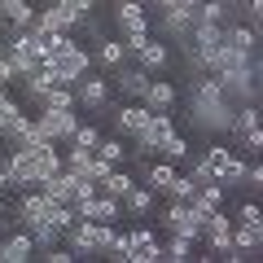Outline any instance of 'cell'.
Instances as JSON below:
<instances>
[{"mask_svg": "<svg viewBox=\"0 0 263 263\" xmlns=\"http://www.w3.org/2000/svg\"><path fill=\"white\" fill-rule=\"evenodd\" d=\"M149 105L145 101H136V105H119V110H114V127L123 132V136H136V132L145 127V123H149Z\"/></svg>", "mask_w": 263, "mask_h": 263, "instance_id": "cell-14", "label": "cell"}, {"mask_svg": "<svg viewBox=\"0 0 263 263\" xmlns=\"http://www.w3.org/2000/svg\"><path fill=\"white\" fill-rule=\"evenodd\" d=\"M48 202L40 189H18V206H13V219H18L22 228H35V224H44L48 219Z\"/></svg>", "mask_w": 263, "mask_h": 263, "instance_id": "cell-7", "label": "cell"}, {"mask_svg": "<svg viewBox=\"0 0 263 263\" xmlns=\"http://www.w3.org/2000/svg\"><path fill=\"white\" fill-rule=\"evenodd\" d=\"M193 176H180V171H176V180H171V184H167V197H171V202H189V197H193Z\"/></svg>", "mask_w": 263, "mask_h": 263, "instance_id": "cell-35", "label": "cell"}, {"mask_svg": "<svg viewBox=\"0 0 263 263\" xmlns=\"http://www.w3.org/2000/svg\"><path fill=\"white\" fill-rule=\"evenodd\" d=\"M31 132H35V123H31V114H27V110H18V114H13L9 123H5V127H0V136H5L9 145H22V141L31 136Z\"/></svg>", "mask_w": 263, "mask_h": 263, "instance_id": "cell-24", "label": "cell"}, {"mask_svg": "<svg viewBox=\"0 0 263 263\" xmlns=\"http://www.w3.org/2000/svg\"><path fill=\"white\" fill-rule=\"evenodd\" d=\"M18 110H22V105L13 101V97L5 92V88H0V127H5V123H9V119H13V114H18Z\"/></svg>", "mask_w": 263, "mask_h": 263, "instance_id": "cell-40", "label": "cell"}, {"mask_svg": "<svg viewBox=\"0 0 263 263\" xmlns=\"http://www.w3.org/2000/svg\"><path fill=\"white\" fill-rule=\"evenodd\" d=\"M97 141H101V132H97L92 123H79V127L70 132V141H66V145H79V149H97Z\"/></svg>", "mask_w": 263, "mask_h": 263, "instance_id": "cell-32", "label": "cell"}, {"mask_svg": "<svg viewBox=\"0 0 263 263\" xmlns=\"http://www.w3.org/2000/svg\"><path fill=\"white\" fill-rule=\"evenodd\" d=\"M219 5H228V9H237V13H241V0H219Z\"/></svg>", "mask_w": 263, "mask_h": 263, "instance_id": "cell-44", "label": "cell"}, {"mask_svg": "<svg viewBox=\"0 0 263 263\" xmlns=\"http://www.w3.org/2000/svg\"><path fill=\"white\" fill-rule=\"evenodd\" d=\"M114 79H119V92L136 97V101H141L145 88H149V70H145V66H114Z\"/></svg>", "mask_w": 263, "mask_h": 263, "instance_id": "cell-13", "label": "cell"}, {"mask_svg": "<svg viewBox=\"0 0 263 263\" xmlns=\"http://www.w3.org/2000/svg\"><path fill=\"white\" fill-rule=\"evenodd\" d=\"M44 66L53 70L57 84H70V88H75L79 79L92 70V53H88V48H79V44H70V48H62V53H53Z\"/></svg>", "mask_w": 263, "mask_h": 263, "instance_id": "cell-4", "label": "cell"}, {"mask_svg": "<svg viewBox=\"0 0 263 263\" xmlns=\"http://www.w3.org/2000/svg\"><path fill=\"white\" fill-rule=\"evenodd\" d=\"M57 9H66L70 18H79V22H88L92 18V9H97V0H53Z\"/></svg>", "mask_w": 263, "mask_h": 263, "instance_id": "cell-33", "label": "cell"}, {"mask_svg": "<svg viewBox=\"0 0 263 263\" xmlns=\"http://www.w3.org/2000/svg\"><path fill=\"white\" fill-rule=\"evenodd\" d=\"M13 79H18V75H13V66H9V62H5V57H0V88H9V84H13Z\"/></svg>", "mask_w": 263, "mask_h": 263, "instance_id": "cell-43", "label": "cell"}, {"mask_svg": "<svg viewBox=\"0 0 263 263\" xmlns=\"http://www.w3.org/2000/svg\"><path fill=\"white\" fill-rule=\"evenodd\" d=\"M162 259V241L149 228H132L127 233V263H158Z\"/></svg>", "mask_w": 263, "mask_h": 263, "instance_id": "cell-8", "label": "cell"}, {"mask_svg": "<svg viewBox=\"0 0 263 263\" xmlns=\"http://www.w3.org/2000/svg\"><path fill=\"white\" fill-rule=\"evenodd\" d=\"M254 35H259L254 27H233V22L224 27V44L237 48V53H250V57H254Z\"/></svg>", "mask_w": 263, "mask_h": 263, "instance_id": "cell-25", "label": "cell"}, {"mask_svg": "<svg viewBox=\"0 0 263 263\" xmlns=\"http://www.w3.org/2000/svg\"><path fill=\"white\" fill-rule=\"evenodd\" d=\"M254 219H263L259 206H254V202H241V206H237V224H254Z\"/></svg>", "mask_w": 263, "mask_h": 263, "instance_id": "cell-41", "label": "cell"}, {"mask_svg": "<svg viewBox=\"0 0 263 263\" xmlns=\"http://www.w3.org/2000/svg\"><path fill=\"white\" fill-rule=\"evenodd\" d=\"M31 123H35V136H44V141H53V145H66L70 132L79 127V114L75 110H40Z\"/></svg>", "mask_w": 263, "mask_h": 263, "instance_id": "cell-6", "label": "cell"}, {"mask_svg": "<svg viewBox=\"0 0 263 263\" xmlns=\"http://www.w3.org/2000/svg\"><path fill=\"white\" fill-rule=\"evenodd\" d=\"M40 110H79L75 105V88L70 84H53L44 92V101H40Z\"/></svg>", "mask_w": 263, "mask_h": 263, "instance_id": "cell-23", "label": "cell"}, {"mask_svg": "<svg viewBox=\"0 0 263 263\" xmlns=\"http://www.w3.org/2000/svg\"><path fill=\"white\" fill-rule=\"evenodd\" d=\"M171 180H176V162H167V158H158L149 171H145V189H149V193H167Z\"/></svg>", "mask_w": 263, "mask_h": 263, "instance_id": "cell-21", "label": "cell"}, {"mask_svg": "<svg viewBox=\"0 0 263 263\" xmlns=\"http://www.w3.org/2000/svg\"><path fill=\"white\" fill-rule=\"evenodd\" d=\"M40 259H48V263H75V254L57 241V246H48V250H40Z\"/></svg>", "mask_w": 263, "mask_h": 263, "instance_id": "cell-39", "label": "cell"}, {"mask_svg": "<svg viewBox=\"0 0 263 263\" xmlns=\"http://www.w3.org/2000/svg\"><path fill=\"white\" fill-rule=\"evenodd\" d=\"M215 79H219V92L228 97L233 105H246V101H254V92H259V62H241V66H228V70H215Z\"/></svg>", "mask_w": 263, "mask_h": 263, "instance_id": "cell-2", "label": "cell"}, {"mask_svg": "<svg viewBox=\"0 0 263 263\" xmlns=\"http://www.w3.org/2000/svg\"><path fill=\"white\" fill-rule=\"evenodd\" d=\"M70 184H75V171H57V176H48L44 184H40V193L48 197V202H70Z\"/></svg>", "mask_w": 263, "mask_h": 263, "instance_id": "cell-19", "label": "cell"}, {"mask_svg": "<svg viewBox=\"0 0 263 263\" xmlns=\"http://www.w3.org/2000/svg\"><path fill=\"white\" fill-rule=\"evenodd\" d=\"M119 206H123V211H132V215H149V206H154V193H149L145 184H132V189H127V197H123Z\"/></svg>", "mask_w": 263, "mask_h": 263, "instance_id": "cell-26", "label": "cell"}, {"mask_svg": "<svg viewBox=\"0 0 263 263\" xmlns=\"http://www.w3.org/2000/svg\"><path fill=\"white\" fill-rule=\"evenodd\" d=\"M241 5H263V0H241Z\"/></svg>", "mask_w": 263, "mask_h": 263, "instance_id": "cell-46", "label": "cell"}, {"mask_svg": "<svg viewBox=\"0 0 263 263\" xmlns=\"http://www.w3.org/2000/svg\"><path fill=\"white\" fill-rule=\"evenodd\" d=\"M27 233H31V241H35V250H48V246L62 241V233H57L48 219H44V224H35V228H27Z\"/></svg>", "mask_w": 263, "mask_h": 263, "instance_id": "cell-31", "label": "cell"}, {"mask_svg": "<svg viewBox=\"0 0 263 263\" xmlns=\"http://www.w3.org/2000/svg\"><path fill=\"white\" fill-rule=\"evenodd\" d=\"M145 40H149V31H127V35H123V53L136 57V53L145 48Z\"/></svg>", "mask_w": 263, "mask_h": 263, "instance_id": "cell-38", "label": "cell"}, {"mask_svg": "<svg viewBox=\"0 0 263 263\" xmlns=\"http://www.w3.org/2000/svg\"><path fill=\"white\" fill-rule=\"evenodd\" d=\"M136 62H141L145 70L154 75V70H162V66L171 62V48H167V44H158V40H145V48L136 53Z\"/></svg>", "mask_w": 263, "mask_h": 263, "instance_id": "cell-22", "label": "cell"}, {"mask_svg": "<svg viewBox=\"0 0 263 263\" xmlns=\"http://www.w3.org/2000/svg\"><path fill=\"white\" fill-rule=\"evenodd\" d=\"M189 141L180 136V132H171V136H162V145H158V158H167V162H180V158H189Z\"/></svg>", "mask_w": 263, "mask_h": 263, "instance_id": "cell-28", "label": "cell"}, {"mask_svg": "<svg viewBox=\"0 0 263 263\" xmlns=\"http://www.w3.org/2000/svg\"><path fill=\"white\" fill-rule=\"evenodd\" d=\"M237 105L219 92V79L215 75H197L189 84V123L206 136H228V123H233Z\"/></svg>", "mask_w": 263, "mask_h": 263, "instance_id": "cell-1", "label": "cell"}, {"mask_svg": "<svg viewBox=\"0 0 263 263\" xmlns=\"http://www.w3.org/2000/svg\"><path fill=\"white\" fill-rule=\"evenodd\" d=\"M84 27L79 18H70L66 9H57V5H48V9H35V22H31L27 31H35V35H44V31H75Z\"/></svg>", "mask_w": 263, "mask_h": 263, "instance_id": "cell-11", "label": "cell"}, {"mask_svg": "<svg viewBox=\"0 0 263 263\" xmlns=\"http://www.w3.org/2000/svg\"><path fill=\"white\" fill-rule=\"evenodd\" d=\"M171 132H176L171 110H154L149 123L132 136V154H136V158H154V154H158V145H162V136H171Z\"/></svg>", "mask_w": 263, "mask_h": 263, "instance_id": "cell-5", "label": "cell"}, {"mask_svg": "<svg viewBox=\"0 0 263 263\" xmlns=\"http://www.w3.org/2000/svg\"><path fill=\"white\" fill-rule=\"evenodd\" d=\"M202 162L211 167V176H215L224 189H241V180H246V158H241L237 149H228V145H206Z\"/></svg>", "mask_w": 263, "mask_h": 263, "instance_id": "cell-3", "label": "cell"}, {"mask_svg": "<svg viewBox=\"0 0 263 263\" xmlns=\"http://www.w3.org/2000/svg\"><path fill=\"white\" fill-rule=\"evenodd\" d=\"M5 215H9V206H5V197H0V219H5Z\"/></svg>", "mask_w": 263, "mask_h": 263, "instance_id": "cell-45", "label": "cell"}, {"mask_svg": "<svg viewBox=\"0 0 263 263\" xmlns=\"http://www.w3.org/2000/svg\"><path fill=\"white\" fill-rule=\"evenodd\" d=\"M132 184H136V180H132V171H119V167H110V176H105L101 184H97V193H105V197H114V202H123Z\"/></svg>", "mask_w": 263, "mask_h": 263, "instance_id": "cell-20", "label": "cell"}, {"mask_svg": "<svg viewBox=\"0 0 263 263\" xmlns=\"http://www.w3.org/2000/svg\"><path fill=\"white\" fill-rule=\"evenodd\" d=\"M79 176H88V180H92V184H101V180L110 176V162H105V158H97V154H92V158H88V167L79 171Z\"/></svg>", "mask_w": 263, "mask_h": 263, "instance_id": "cell-36", "label": "cell"}, {"mask_svg": "<svg viewBox=\"0 0 263 263\" xmlns=\"http://www.w3.org/2000/svg\"><path fill=\"white\" fill-rule=\"evenodd\" d=\"M123 57H127V53H123V40H97V57H92V62H101L105 70L123 66Z\"/></svg>", "mask_w": 263, "mask_h": 263, "instance_id": "cell-27", "label": "cell"}, {"mask_svg": "<svg viewBox=\"0 0 263 263\" xmlns=\"http://www.w3.org/2000/svg\"><path fill=\"white\" fill-rule=\"evenodd\" d=\"M0 57H5V40H0Z\"/></svg>", "mask_w": 263, "mask_h": 263, "instance_id": "cell-47", "label": "cell"}, {"mask_svg": "<svg viewBox=\"0 0 263 263\" xmlns=\"http://www.w3.org/2000/svg\"><path fill=\"white\" fill-rule=\"evenodd\" d=\"M88 158H92V149H79V145H70V154H66V171H84L88 167Z\"/></svg>", "mask_w": 263, "mask_h": 263, "instance_id": "cell-37", "label": "cell"}, {"mask_svg": "<svg viewBox=\"0 0 263 263\" xmlns=\"http://www.w3.org/2000/svg\"><path fill=\"white\" fill-rule=\"evenodd\" d=\"M0 18L9 22L13 31H27L35 22V5L31 0H0Z\"/></svg>", "mask_w": 263, "mask_h": 263, "instance_id": "cell-15", "label": "cell"}, {"mask_svg": "<svg viewBox=\"0 0 263 263\" xmlns=\"http://www.w3.org/2000/svg\"><path fill=\"white\" fill-rule=\"evenodd\" d=\"M233 246L246 254H254L263 246V219H254V224H233Z\"/></svg>", "mask_w": 263, "mask_h": 263, "instance_id": "cell-18", "label": "cell"}, {"mask_svg": "<svg viewBox=\"0 0 263 263\" xmlns=\"http://www.w3.org/2000/svg\"><path fill=\"white\" fill-rule=\"evenodd\" d=\"M189 31H193V13H184V9H167L162 13V35L167 40H180V44H184Z\"/></svg>", "mask_w": 263, "mask_h": 263, "instance_id": "cell-17", "label": "cell"}, {"mask_svg": "<svg viewBox=\"0 0 263 263\" xmlns=\"http://www.w3.org/2000/svg\"><path fill=\"white\" fill-rule=\"evenodd\" d=\"M92 154H97V158H105L110 167H119V162H123V154H127V149H123V141H114V136H101Z\"/></svg>", "mask_w": 263, "mask_h": 263, "instance_id": "cell-30", "label": "cell"}, {"mask_svg": "<svg viewBox=\"0 0 263 263\" xmlns=\"http://www.w3.org/2000/svg\"><path fill=\"white\" fill-rule=\"evenodd\" d=\"M149 110H171L176 105V84H167V79H149V88H145V97H141Z\"/></svg>", "mask_w": 263, "mask_h": 263, "instance_id": "cell-16", "label": "cell"}, {"mask_svg": "<svg viewBox=\"0 0 263 263\" xmlns=\"http://www.w3.org/2000/svg\"><path fill=\"white\" fill-rule=\"evenodd\" d=\"M162 259H167V263H184V259H193V241L171 233V241L162 246Z\"/></svg>", "mask_w": 263, "mask_h": 263, "instance_id": "cell-29", "label": "cell"}, {"mask_svg": "<svg viewBox=\"0 0 263 263\" xmlns=\"http://www.w3.org/2000/svg\"><path fill=\"white\" fill-rule=\"evenodd\" d=\"M27 259H35V241L27 228L13 237H0V263H27Z\"/></svg>", "mask_w": 263, "mask_h": 263, "instance_id": "cell-12", "label": "cell"}, {"mask_svg": "<svg viewBox=\"0 0 263 263\" xmlns=\"http://www.w3.org/2000/svg\"><path fill=\"white\" fill-rule=\"evenodd\" d=\"M189 176H193V184H211V180H215V176H211V167H206L202 158L193 162V171H189Z\"/></svg>", "mask_w": 263, "mask_h": 263, "instance_id": "cell-42", "label": "cell"}, {"mask_svg": "<svg viewBox=\"0 0 263 263\" xmlns=\"http://www.w3.org/2000/svg\"><path fill=\"white\" fill-rule=\"evenodd\" d=\"M105 101H110V84L88 70V75L75 84V105H79V110H101Z\"/></svg>", "mask_w": 263, "mask_h": 263, "instance_id": "cell-9", "label": "cell"}, {"mask_svg": "<svg viewBox=\"0 0 263 263\" xmlns=\"http://www.w3.org/2000/svg\"><path fill=\"white\" fill-rule=\"evenodd\" d=\"M145 0H119L114 5V22H119V31L127 35V31H149V18H145Z\"/></svg>", "mask_w": 263, "mask_h": 263, "instance_id": "cell-10", "label": "cell"}, {"mask_svg": "<svg viewBox=\"0 0 263 263\" xmlns=\"http://www.w3.org/2000/svg\"><path fill=\"white\" fill-rule=\"evenodd\" d=\"M233 145H237V149L246 154V158H254V154L263 149V127H250V132H241V136H237Z\"/></svg>", "mask_w": 263, "mask_h": 263, "instance_id": "cell-34", "label": "cell"}]
</instances>
